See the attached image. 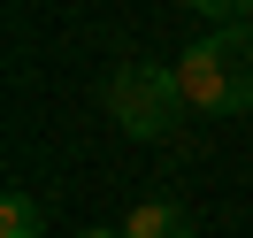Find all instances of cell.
Returning a JSON list of instances; mask_svg holds the SVG:
<instances>
[{
  "instance_id": "1",
  "label": "cell",
  "mask_w": 253,
  "mask_h": 238,
  "mask_svg": "<svg viewBox=\"0 0 253 238\" xmlns=\"http://www.w3.org/2000/svg\"><path fill=\"white\" fill-rule=\"evenodd\" d=\"M100 100H108V115L130 139H169V123L184 115L176 69H161V62H115L108 85H100Z\"/></svg>"
},
{
  "instance_id": "2",
  "label": "cell",
  "mask_w": 253,
  "mask_h": 238,
  "mask_svg": "<svg viewBox=\"0 0 253 238\" xmlns=\"http://www.w3.org/2000/svg\"><path fill=\"white\" fill-rule=\"evenodd\" d=\"M169 69H176V93H184V108H192V115H215V123H222V115H238V108H230V85H222L215 47H207V39H200V47H184Z\"/></svg>"
},
{
  "instance_id": "3",
  "label": "cell",
  "mask_w": 253,
  "mask_h": 238,
  "mask_svg": "<svg viewBox=\"0 0 253 238\" xmlns=\"http://www.w3.org/2000/svg\"><path fill=\"white\" fill-rule=\"evenodd\" d=\"M207 47H215L222 85H230V108L253 115V16H246V23H222V31H207Z\"/></svg>"
},
{
  "instance_id": "4",
  "label": "cell",
  "mask_w": 253,
  "mask_h": 238,
  "mask_svg": "<svg viewBox=\"0 0 253 238\" xmlns=\"http://www.w3.org/2000/svg\"><path fill=\"white\" fill-rule=\"evenodd\" d=\"M123 238H192V215L176 200H138L123 215Z\"/></svg>"
},
{
  "instance_id": "5",
  "label": "cell",
  "mask_w": 253,
  "mask_h": 238,
  "mask_svg": "<svg viewBox=\"0 0 253 238\" xmlns=\"http://www.w3.org/2000/svg\"><path fill=\"white\" fill-rule=\"evenodd\" d=\"M39 231H46V207L31 192H8L0 200V238H39Z\"/></svg>"
},
{
  "instance_id": "6",
  "label": "cell",
  "mask_w": 253,
  "mask_h": 238,
  "mask_svg": "<svg viewBox=\"0 0 253 238\" xmlns=\"http://www.w3.org/2000/svg\"><path fill=\"white\" fill-rule=\"evenodd\" d=\"M184 8H192V16H207L215 31H222V23H246V16H253V0H184Z\"/></svg>"
},
{
  "instance_id": "7",
  "label": "cell",
  "mask_w": 253,
  "mask_h": 238,
  "mask_svg": "<svg viewBox=\"0 0 253 238\" xmlns=\"http://www.w3.org/2000/svg\"><path fill=\"white\" fill-rule=\"evenodd\" d=\"M84 238H123V231H84Z\"/></svg>"
}]
</instances>
